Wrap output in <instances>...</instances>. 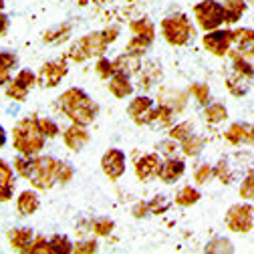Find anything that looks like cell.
Returning a JSON list of instances; mask_svg holds the SVG:
<instances>
[{
    "instance_id": "obj_1",
    "label": "cell",
    "mask_w": 254,
    "mask_h": 254,
    "mask_svg": "<svg viewBox=\"0 0 254 254\" xmlns=\"http://www.w3.org/2000/svg\"><path fill=\"white\" fill-rule=\"evenodd\" d=\"M59 107L73 123L77 125H91L99 113V107L83 89L71 87L59 97Z\"/></svg>"
},
{
    "instance_id": "obj_2",
    "label": "cell",
    "mask_w": 254,
    "mask_h": 254,
    "mask_svg": "<svg viewBox=\"0 0 254 254\" xmlns=\"http://www.w3.org/2000/svg\"><path fill=\"white\" fill-rule=\"evenodd\" d=\"M45 133L41 131L37 117L20 119L12 129V145L22 155H37L45 147Z\"/></svg>"
},
{
    "instance_id": "obj_3",
    "label": "cell",
    "mask_w": 254,
    "mask_h": 254,
    "mask_svg": "<svg viewBox=\"0 0 254 254\" xmlns=\"http://www.w3.org/2000/svg\"><path fill=\"white\" fill-rule=\"evenodd\" d=\"M162 35L172 47H184L192 41L194 26L186 14H172L162 20Z\"/></svg>"
},
{
    "instance_id": "obj_4",
    "label": "cell",
    "mask_w": 254,
    "mask_h": 254,
    "mask_svg": "<svg viewBox=\"0 0 254 254\" xmlns=\"http://www.w3.org/2000/svg\"><path fill=\"white\" fill-rule=\"evenodd\" d=\"M107 49V41L103 37V33H89L81 39H77L67 57L73 61V63H85L87 59H93V57H101Z\"/></svg>"
},
{
    "instance_id": "obj_5",
    "label": "cell",
    "mask_w": 254,
    "mask_h": 254,
    "mask_svg": "<svg viewBox=\"0 0 254 254\" xmlns=\"http://www.w3.org/2000/svg\"><path fill=\"white\" fill-rule=\"evenodd\" d=\"M194 18L204 30H216L224 20V8L216 0H204L194 6Z\"/></svg>"
},
{
    "instance_id": "obj_6",
    "label": "cell",
    "mask_w": 254,
    "mask_h": 254,
    "mask_svg": "<svg viewBox=\"0 0 254 254\" xmlns=\"http://www.w3.org/2000/svg\"><path fill=\"white\" fill-rule=\"evenodd\" d=\"M57 166L59 162L51 155H43L35 160V172L30 176V184L37 190H49L57 182Z\"/></svg>"
},
{
    "instance_id": "obj_7",
    "label": "cell",
    "mask_w": 254,
    "mask_h": 254,
    "mask_svg": "<svg viewBox=\"0 0 254 254\" xmlns=\"http://www.w3.org/2000/svg\"><path fill=\"white\" fill-rule=\"evenodd\" d=\"M224 222L232 232L246 234L254 226V208L250 204H234L228 208Z\"/></svg>"
},
{
    "instance_id": "obj_8",
    "label": "cell",
    "mask_w": 254,
    "mask_h": 254,
    "mask_svg": "<svg viewBox=\"0 0 254 254\" xmlns=\"http://www.w3.org/2000/svg\"><path fill=\"white\" fill-rule=\"evenodd\" d=\"M202 45L214 57H224L232 45V30H220V28L208 30L202 39Z\"/></svg>"
},
{
    "instance_id": "obj_9",
    "label": "cell",
    "mask_w": 254,
    "mask_h": 254,
    "mask_svg": "<svg viewBox=\"0 0 254 254\" xmlns=\"http://www.w3.org/2000/svg\"><path fill=\"white\" fill-rule=\"evenodd\" d=\"M127 113L129 117L137 123V125H147V123H155V113H157V107H153V99L149 97H135L129 107H127Z\"/></svg>"
},
{
    "instance_id": "obj_10",
    "label": "cell",
    "mask_w": 254,
    "mask_h": 254,
    "mask_svg": "<svg viewBox=\"0 0 254 254\" xmlns=\"http://www.w3.org/2000/svg\"><path fill=\"white\" fill-rule=\"evenodd\" d=\"M67 75V61L65 59H55V61H49L41 67V73H39V83L47 89H53L61 83V79Z\"/></svg>"
},
{
    "instance_id": "obj_11",
    "label": "cell",
    "mask_w": 254,
    "mask_h": 254,
    "mask_svg": "<svg viewBox=\"0 0 254 254\" xmlns=\"http://www.w3.org/2000/svg\"><path fill=\"white\" fill-rule=\"evenodd\" d=\"M101 170L109 180H119L125 174V153L121 149H107L101 157Z\"/></svg>"
},
{
    "instance_id": "obj_12",
    "label": "cell",
    "mask_w": 254,
    "mask_h": 254,
    "mask_svg": "<svg viewBox=\"0 0 254 254\" xmlns=\"http://www.w3.org/2000/svg\"><path fill=\"white\" fill-rule=\"evenodd\" d=\"M160 170H162V160L157 153H147L135 164V176L141 182H149V180L157 178L160 176Z\"/></svg>"
},
{
    "instance_id": "obj_13",
    "label": "cell",
    "mask_w": 254,
    "mask_h": 254,
    "mask_svg": "<svg viewBox=\"0 0 254 254\" xmlns=\"http://www.w3.org/2000/svg\"><path fill=\"white\" fill-rule=\"evenodd\" d=\"M89 139H91V135L85 129V125H77V123H73L69 129L65 131V135H63V141H65V145L69 149H73V151L83 149L89 143Z\"/></svg>"
},
{
    "instance_id": "obj_14",
    "label": "cell",
    "mask_w": 254,
    "mask_h": 254,
    "mask_svg": "<svg viewBox=\"0 0 254 254\" xmlns=\"http://www.w3.org/2000/svg\"><path fill=\"white\" fill-rule=\"evenodd\" d=\"M113 67H115V73H123L127 77H131L139 71L141 67V57L137 55H129V53H125V55H119L115 61H113Z\"/></svg>"
},
{
    "instance_id": "obj_15",
    "label": "cell",
    "mask_w": 254,
    "mask_h": 254,
    "mask_svg": "<svg viewBox=\"0 0 254 254\" xmlns=\"http://www.w3.org/2000/svg\"><path fill=\"white\" fill-rule=\"evenodd\" d=\"M8 240L10 246L18 252H30V246H33V230L30 228H12L8 232Z\"/></svg>"
},
{
    "instance_id": "obj_16",
    "label": "cell",
    "mask_w": 254,
    "mask_h": 254,
    "mask_svg": "<svg viewBox=\"0 0 254 254\" xmlns=\"http://www.w3.org/2000/svg\"><path fill=\"white\" fill-rule=\"evenodd\" d=\"M109 93L117 99H125L133 93V85L129 83V77L123 75V73H115L109 79Z\"/></svg>"
},
{
    "instance_id": "obj_17",
    "label": "cell",
    "mask_w": 254,
    "mask_h": 254,
    "mask_svg": "<svg viewBox=\"0 0 254 254\" xmlns=\"http://www.w3.org/2000/svg\"><path fill=\"white\" fill-rule=\"evenodd\" d=\"M184 172H186V164L182 160H174V157H170L168 162L162 164L160 180L166 182V184H174L184 176Z\"/></svg>"
},
{
    "instance_id": "obj_18",
    "label": "cell",
    "mask_w": 254,
    "mask_h": 254,
    "mask_svg": "<svg viewBox=\"0 0 254 254\" xmlns=\"http://www.w3.org/2000/svg\"><path fill=\"white\" fill-rule=\"evenodd\" d=\"M12 190H14L12 168L0 160V202H8L12 198Z\"/></svg>"
},
{
    "instance_id": "obj_19",
    "label": "cell",
    "mask_w": 254,
    "mask_h": 254,
    "mask_svg": "<svg viewBox=\"0 0 254 254\" xmlns=\"http://www.w3.org/2000/svg\"><path fill=\"white\" fill-rule=\"evenodd\" d=\"M226 87L234 97H244V95L248 93V89H250V77H244V75L234 71L232 75L226 77Z\"/></svg>"
},
{
    "instance_id": "obj_20",
    "label": "cell",
    "mask_w": 254,
    "mask_h": 254,
    "mask_svg": "<svg viewBox=\"0 0 254 254\" xmlns=\"http://www.w3.org/2000/svg\"><path fill=\"white\" fill-rule=\"evenodd\" d=\"M39 206H41L39 196H37L35 192H28V190L18 196V202H16V208H18L20 216H30V214H35V212L39 210Z\"/></svg>"
},
{
    "instance_id": "obj_21",
    "label": "cell",
    "mask_w": 254,
    "mask_h": 254,
    "mask_svg": "<svg viewBox=\"0 0 254 254\" xmlns=\"http://www.w3.org/2000/svg\"><path fill=\"white\" fill-rule=\"evenodd\" d=\"M222 8H224V20L228 24H234L244 14L246 2L244 0H224V2H222Z\"/></svg>"
},
{
    "instance_id": "obj_22",
    "label": "cell",
    "mask_w": 254,
    "mask_h": 254,
    "mask_svg": "<svg viewBox=\"0 0 254 254\" xmlns=\"http://www.w3.org/2000/svg\"><path fill=\"white\" fill-rule=\"evenodd\" d=\"M232 43L238 47L240 53H246L254 47V30L252 28H238L232 30Z\"/></svg>"
},
{
    "instance_id": "obj_23",
    "label": "cell",
    "mask_w": 254,
    "mask_h": 254,
    "mask_svg": "<svg viewBox=\"0 0 254 254\" xmlns=\"http://www.w3.org/2000/svg\"><path fill=\"white\" fill-rule=\"evenodd\" d=\"M139 79H141V85L143 87H151L153 83H157L162 79V69H160V63H147V65L141 67V73H139Z\"/></svg>"
},
{
    "instance_id": "obj_24",
    "label": "cell",
    "mask_w": 254,
    "mask_h": 254,
    "mask_svg": "<svg viewBox=\"0 0 254 254\" xmlns=\"http://www.w3.org/2000/svg\"><path fill=\"white\" fill-rule=\"evenodd\" d=\"M129 28H131V33H133L135 37H143V39H147V41H153V39H155V26H153V22L147 20V18H137V20H133V22L129 24Z\"/></svg>"
},
{
    "instance_id": "obj_25",
    "label": "cell",
    "mask_w": 254,
    "mask_h": 254,
    "mask_svg": "<svg viewBox=\"0 0 254 254\" xmlns=\"http://www.w3.org/2000/svg\"><path fill=\"white\" fill-rule=\"evenodd\" d=\"M71 30H73V26H71V22H63V24H59V26H53V28H49L47 33H45V37H43V41L45 43H61V41H65L69 35H71Z\"/></svg>"
},
{
    "instance_id": "obj_26",
    "label": "cell",
    "mask_w": 254,
    "mask_h": 254,
    "mask_svg": "<svg viewBox=\"0 0 254 254\" xmlns=\"http://www.w3.org/2000/svg\"><path fill=\"white\" fill-rule=\"evenodd\" d=\"M12 166H14V170H16L18 176L28 178V180H30V176H33V172H35V160H33V155H22L20 153L18 157H14Z\"/></svg>"
},
{
    "instance_id": "obj_27",
    "label": "cell",
    "mask_w": 254,
    "mask_h": 254,
    "mask_svg": "<svg viewBox=\"0 0 254 254\" xmlns=\"http://www.w3.org/2000/svg\"><path fill=\"white\" fill-rule=\"evenodd\" d=\"M198 200H200V192H198L196 188H190V186L182 188L180 192L176 194V204H178V206H182V208H190V206H194Z\"/></svg>"
},
{
    "instance_id": "obj_28",
    "label": "cell",
    "mask_w": 254,
    "mask_h": 254,
    "mask_svg": "<svg viewBox=\"0 0 254 254\" xmlns=\"http://www.w3.org/2000/svg\"><path fill=\"white\" fill-rule=\"evenodd\" d=\"M204 117H206L208 123H220V121H224L228 117V111L222 103H210L204 109Z\"/></svg>"
},
{
    "instance_id": "obj_29",
    "label": "cell",
    "mask_w": 254,
    "mask_h": 254,
    "mask_svg": "<svg viewBox=\"0 0 254 254\" xmlns=\"http://www.w3.org/2000/svg\"><path fill=\"white\" fill-rule=\"evenodd\" d=\"M246 131H248V123H232L230 129L224 135H226V139L232 145H238V143H244L246 141Z\"/></svg>"
},
{
    "instance_id": "obj_30",
    "label": "cell",
    "mask_w": 254,
    "mask_h": 254,
    "mask_svg": "<svg viewBox=\"0 0 254 254\" xmlns=\"http://www.w3.org/2000/svg\"><path fill=\"white\" fill-rule=\"evenodd\" d=\"M151 43H153V41H147V39H143V37H135V35H133V39L127 43V47H125V53L141 57V55L151 47Z\"/></svg>"
},
{
    "instance_id": "obj_31",
    "label": "cell",
    "mask_w": 254,
    "mask_h": 254,
    "mask_svg": "<svg viewBox=\"0 0 254 254\" xmlns=\"http://www.w3.org/2000/svg\"><path fill=\"white\" fill-rule=\"evenodd\" d=\"M182 147H184V153H186V155L196 157V155L202 151V147H204V139L192 133L188 139H184V141H182Z\"/></svg>"
},
{
    "instance_id": "obj_32",
    "label": "cell",
    "mask_w": 254,
    "mask_h": 254,
    "mask_svg": "<svg viewBox=\"0 0 254 254\" xmlns=\"http://www.w3.org/2000/svg\"><path fill=\"white\" fill-rule=\"evenodd\" d=\"M238 192H240V198H242V200L254 202V170H250V172L246 174V178L242 180Z\"/></svg>"
},
{
    "instance_id": "obj_33",
    "label": "cell",
    "mask_w": 254,
    "mask_h": 254,
    "mask_svg": "<svg viewBox=\"0 0 254 254\" xmlns=\"http://www.w3.org/2000/svg\"><path fill=\"white\" fill-rule=\"evenodd\" d=\"M192 129H194L192 123H190V121H182V123L174 125L172 129H170V137L176 139V141H184V139H188L190 135H192Z\"/></svg>"
},
{
    "instance_id": "obj_34",
    "label": "cell",
    "mask_w": 254,
    "mask_h": 254,
    "mask_svg": "<svg viewBox=\"0 0 254 254\" xmlns=\"http://www.w3.org/2000/svg\"><path fill=\"white\" fill-rule=\"evenodd\" d=\"M113 226H115L113 220H109V218H97L91 222V230L97 236H109L113 232Z\"/></svg>"
},
{
    "instance_id": "obj_35",
    "label": "cell",
    "mask_w": 254,
    "mask_h": 254,
    "mask_svg": "<svg viewBox=\"0 0 254 254\" xmlns=\"http://www.w3.org/2000/svg\"><path fill=\"white\" fill-rule=\"evenodd\" d=\"M204 252H218V254L226 252V254H230V252H234V246L228 238H214L210 244L204 246Z\"/></svg>"
},
{
    "instance_id": "obj_36",
    "label": "cell",
    "mask_w": 254,
    "mask_h": 254,
    "mask_svg": "<svg viewBox=\"0 0 254 254\" xmlns=\"http://www.w3.org/2000/svg\"><path fill=\"white\" fill-rule=\"evenodd\" d=\"M190 95H194V99L200 105H206L210 99V89L206 83H194V85H190Z\"/></svg>"
},
{
    "instance_id": "obj_37",
    "label": "cell",
    "mask_w": 254,
    "mask_h": 254,
    "mask_svg": "<svg viewBox=\"0 0 254 254\" xmlns=\"http://www.w3.org/2000/svg\"><path fill=\"white\" fill-rule=\"evenodd\" d=\"M51 246H53V252H57V254H69V252H73L71 240L67 236H61V234L51 238Z\"/></svg>"
},
{
    "instance_id": "obj_38",
    "label": "cell",
    "mask_w": 254,
    "mask_h": 254,
    "mask_svg": "<svg viewBox=\"0 0 254 254\" xmlns=\"http://www.w3.org/2000/svg\"><path fill=\"white\" fill-rule=\"evenodd\" d=\"M214 174H216V178H218L220 182H224V184H230V182L234 180V174H232L230 164H228L226 160H220V162H218V166L214 168Z\"/></svg>"
},
{
    "instance_id": "obj_39",
    "label": "cell",
    "mask_w": 254,
    "mask_h": 254,
    "mask_svg": "<svg viewBox=\"0 0 254 254\" xmlns=\"http://www.w3.org/2000/svg\"><path fill=\"white\" fill-rule=\"evenodd\" d=\"M95 71H97V75H99L101 79L109 81V79H111V77L115 75V67H113V61H109V59L101 57V59H99V63H97V67H95Z\"/></svg>"
},
{
    "instance_id": "obj_40",
    "label": "cell",
    "mask_w": 254,
    "mask_h": 254,
    "mask_svg": "<svg viewBox=\"0 0 254 254\" xmlns=\"http://www.w3.org/2000/svg\"><path fill=\"white\" fill-rule=\"evenodd\" d=\"M73 174H75V170H73V166H69L67 162H59V166H57V182L59 184H69L71 180H73Z\"/></svg>"
},
{
    "instance_id": "obj_41",
    "label": "cell",
    "mask_w": 254,
    "mask_h": 254,
    "mask_svg": "<svg viewBox=\"0 0 254 254\" xmlns=\"http://www.w3.org/2000/svg\"><path fill=\"white\" fill-rule=\"evenodd\" d=\"M6 95H8L10 99H14V101H24V99H26V95H28V89L22 87V85H18L16 81H12V83H8Z\"/></svg>"
},
{
    "instance_id": "obj_42",
    "label": "cell",
    "mask_w": 254,
    "mask_h": 254,
    "mask_svg": "<svg viewBox=\"0 0 254 254\" xmlns=\"http://www.w3.org/2000/svg\"><path fill=\"white\" fill-rule=\"evenodd\" d=\"M53 246L51 240H45V236H37L33 240V246H30V254H51Z\"/></svg>"
},
{
    "instance_id": "obj_43",
    "label": "cell",
    "mask_w": 254,
    "mask_h": 254,
    "mask_svg": "<svg viewBox=\"0 0 254 254\" xmlns=\"http://www.w3.org/2000/svg\"><path fill=\"white\" fill-rule=\"evenodd\" d=\"M37 121H39V127H41V131L45 133V137H55L59 133V125L55 121H51L47 117H37Z\"/></svg>"
},
{
    "instance_id": "obj_44",
    "label": "cell",
    "mask_w": 254,
    "mask_h": 254,
    "mask_svg": "<svg viewBox=\"0 0 254 254\" xmlns=\"http://www.w3.org/2000/svg\"><path fill=\"white\" fill-rule=\"evenodd\" d=\"M170 204H172V202H170L166 196H155V198L149 202V212H151V214H164V212H168Z\"/></svg>"
},
{
    "instance_id": "obj_45",
    "label": "cell",
    "mask_w": 254,
    "mask_h": 254,
    "mask_svg": "<svg viewBox=\"0 0 254 254\" xmlns=\"http://www.w3.org/2000/svg\"><path fill=\"white\" fill-rule=\"evenodd\" d=\"M14 81L18 83V85H22V87H26V89H30L35 83H37V75L33 73V71H28V69H22L16 77H14Z\"/></svg>"
},
{
    "instance_id": "obj_46",
    "label": "cell",
    "mask_w": 254,
    "mask_h": 254,
    "mask_svg": "<svg viewBox=\"0 0 254 254\" xmlns=\"http://www.w3.org/2000/svg\"><path fill=\"white\" fill-rule=\"evenodd\" d=\"M212 176H214V168H210L208 164H202V166L194 172V180H196V184H200V186L206 184Z\"/></svg>"
},
{
    "instance_id": "obj_47",
    "label": "cell",
    "mask_w": 254,
    "mask_h": 254,
    "mask_svg": "<svg viewBox=\"0 0 254 254\" xmlns=\"http://www.w3.org/2000/svg\"><path fill=\"white\" fill-rule=\"evenodd\" d=\"M73 252H77V254H93V252H97V242H95V240L77 242L73 246Z\"/></svg>"
},
{
    "instance_id": "obj_48",
    "label": "cell",
    "mask_w": 254,
    "mask_h": 254,
    "mask_svg": "<svg viewBox=\"0 0 254 254\" xmlns=\"http://www.w3.org/2000/svg\"><path fill=\"white\" fill-rule=\"evenodd\" d=\"M176 149H178V145H176V139H166V141H160V143H157V151H160V153H166V155H174L176 153Z\"/></svg>"
},
{
    "instance_id": "obj_49",
    "label": "cell",
    "mask_w": 254,
    "mask_h": 254,
    "mask_svg": "<svg viewBox=\"0 0 254 254\" xmlns=\"http://www.w3.org/2000/svg\"><path fill=\"white\" fill-rule=\"evenodd\" d=\"M0 65L6 67V69H14L16 67V57L12 53H8V51L0 53Z\"/></svg>"
},
{
    "instance_id": "obj_50",
    "label": "cell",
    "mask_w": 254,
    "mask_h": 254,
    "mask_svg": "<svg viewBox=\"0 0 254 254\" xmlns=\"http://www.w3.org/2000/svg\"><path fill=\"white\" fill-rule=\"evenodd\" d=\"M131 214H133V218H145L149 214V202H137L131 208Z\"/></svg>"
},
{
    "instance_id": "obj_51",
    "label": "cell",
    "mask_w": 254,
    "mask_h": 254,
    "mask_svg": "<svg viewBox=\"0 0 254 254\" xmlns=\"http://www.w3.org/2000/svg\"><path fill=\"white\" fill-rule=\"evenodd\" d=\"M103 37H105L107 45L115 43V41H117V37H119V26H109V28H105V30H103Z\"/></svg>"
},
{
    "instance_id": "obj_52",
    "label": "cell",
    "mask_w": 254,
    "mask_h": 254,
    "mask_svg": "<svg viewBox=\"0 0 254 254\" xmlns=\"http://www.w3.org/2000/svg\"><path fill=\"white\" fill-rule=\"evenodd\" d=\"M6 83H10V69L0 65V87L6 85Z\"/></svg>"
},
{
    "instance_id": "obj_53",
    "label": "cell",
    "mask_w": 254,
    "mask_h": 254,
    "mask_svg": "<svg viewBox=\"0 0 254 254\" xmlns=\"http://www.w3.org/2000/svg\"><path fill=\"white\" fill-rule=\"evenodd\" d=\"M6 28H8V16L0 12V35H4Z\"/></svg>"
},
{
    "instance_id": "obj_54",
    "label": "cell",
    "mask_w": 254,
    "mask_h": 254,
    "mask_svg": "<svg viewBox=\"0 0 254 254\" xmlns=\"http://www.w3.org/2000/svg\"><path fill=\"white\" fill-rule=\"evenodd\" d=\"M244 143L254 145V123H252V125H248V131H246V141H244Z\"/></svg>"
},
{
    "instance_id": "obj_55",
    "label": "cell",
    "mask_w": 254,
    "mask_h": 254,
    "mask_svg": "<svg viewBox=\"0 0 254 254\" xmlns=\"http://www.w3.org/2000/svg\"><path fill=\"white\" fill-rule=\"evenodd\" d=\"M6 145V131H4V127L0 125V147Z\"/></svg>"
},
{
    "instance_id": "obj_56",
    "label": "cell",
    "mask_w": 254,
    "mask_h": 254,
    "mask_svg": "<svg viewBox=\"0 0 254 254\" xmlns=\"http://www.w3.org/2000/svg\"><path fill=\"white\" fill-rule=\"evenodd\" d=\"M91 2H95V4H107V2H111V0H91Z\"/></svg>"
},
{
    "instance_id": "obj_57",
    "label": "cell",
    "mask_w": 254,
    "mask_h": 254,
    "mask_svg": "<svg viewBox=\"0 0 254 254\" xmlns=\"http://www.w3.org/2000/svg\"><path fill=\"white\" fill-rule=\"evenodd\" d=\"M4 8V0H0V10H2Z\"/></svg>"
}]
</instances>
